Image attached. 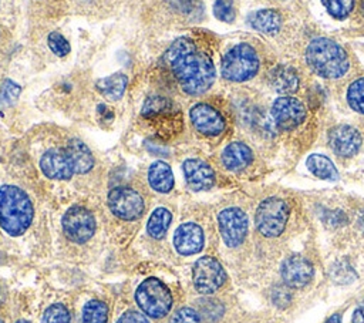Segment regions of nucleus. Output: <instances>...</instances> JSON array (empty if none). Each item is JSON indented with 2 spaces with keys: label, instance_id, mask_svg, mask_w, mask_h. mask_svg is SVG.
<instances>
[{
  "label": "nucleus",
  "instance_id": "6e6552de",
  "mask_svg": "<svg viewBox=\"0 0 364 323\" xmlns=\"http://www.w3.org/2000/svg\"><path fill=\"white\" fill-rule=\"evenodd\" d=\"M226 279L225 269L212 256L199 258L192 269V280L195 289L202 295H210L216 292Z\"/></svg>",
  "mask_w": 364,
  "mask_h": 323
},
{
  "label": "nucleus",
  "instance_id": "72a5a7b5",
  "mask_svg": "<svg viewBox=\"0 0 364 323\" xmlns=\"http://www.w3.org/2000/svg\"><path fill=\"white\" fill-rule=\"evenodd\" d=\"M331 276H333V280H336L338 283H348V282L354 280V270L350 265H347L344 262H338L333 266Z\"/></svg>",
  "mask_w": 364,
  "mask_h": 323
},
{
  "label": "nucleus",
  "instance_id": "ddd939ff",
  "mask_svg": "<svg viewBox=\"0 0 364 323\" xmlns=\"http://www.w3.org/2000/svg\"><path fill=\"white\" fill-rule=\"evenodd\" d=\"M313 265L311 262L300 255L289 256L283 260L280 268V275L283 282L289 287H303L313 277Z\"/></svg>",
  "mask_w": 364,
  "mask_h": 323
},
{
  "label": "nucleus",
  "instance_id": "a211bd4d",
  "mask_svg": "<svg viewBox=\"0 0 364 323\" xmlns=\"http://www.w3.org/2000/svg\"><path fill=\"white\" fill-rule=\"evenodd\" d=\"M183 174L188 185L195 191L209 189L215 182L213 169L202 159H186L183 162Z\"/></svg>",
  "mask_w": 364,
  "mask_h": 323
},
{
  "label": "nucleus",
  "instance_id": "f8f14e48",
  "mask_svg": "<svg viewBox=\"0 0 364 323\" xmlns=\"http://www.w3.org/2000/svg\"><path fill=\"white\" fill-rule=\"evenodd\" d=\"M272 117L274 124L284 131L299 127L306 118V108L301 101L294 97H279L272 105Z\"/></svg>",
  "mask_w": 364,
  "mask_h": 323
},
{
  "label": "nucleus",
  "instance_id": "4c0bfd02",
  "mask_svg": "<svg viewBox=\"0 0 364 323\" xmlns=\"http://www.w3.org/2000/svg\"><path fill=\"white\" fill-rule=\"evenodd\" d=\"M273 300L276 305L279 306H286L289 302H290V293L283 289V287H277L274 292H273Z\"/></svg>",
  "mask_w": 364,
  "mask_h": 323
},
{
  "label": "nucleus",
  "instance_id": "393cba45",
  "mask_svg": "<svg viewBox=\"0 0 364 323\" xmlns=\"http://www.w3.org/2000/svg\"><path fill=\"white\" fill-rule=\"evenodd\" d=\"M125 87H127V77L124 74H119V73H115L109 77L101 78L97 83V88L108 100L121 98L124 91H125Z\"/></svg>",
  "mask_w": 364,
  "mask_h": 323
},
{
  "label": "nucleus",
  "instance_id": "5701e85b",
  "mask_svg": "<svg viewBox=\"0 0 364 323\" xmlns=\"http://www.w3.org/2000/svg\"><path fill=\"white\" fill-rule=\"evenodd\" d=\"M250 24L264 34H274L282 27V16L272 9L257 10L250 16Z\"/></svg>",
  "mask_w": 364,
  "mask_h": 323
},
{
  "label": "nucleus",
  "instance_id": "39448f33",
  "mask_svg": "<svg viewBox=\"0 0 364 323\" xmlns=\"http://www.w3.org/2000/svg\"><path fill=\"white\" fill-rule=\"evenodd\" d=\"M257 70V53L247 43L233 46L222 58V75L229 81H246L252 78Z\"/></svg>",
  "mask_w": 364,
  "mask_h": 323
},
{
  "label": "nucleus",
  "instance_id": "a878e982",
  "mask_svg": "<svg viewBox=\"0 0 364 323\" xmlns=\"http://www.w3.org/2000/svg\"><path fill=\"white\" fill-rule=\"evenodd\" d=\"M171 212L166 209V208H156L149 221H148V225H146V229H148V233L154 238V239H161L165 236L168 228H169V223H171Z\"/></svg>",
  "mask_w": 364,
  "mask_h": 323
},
{
  "label": "nucleus",
  "instance_id": "cd10ccee",
  "mask_svg": "<svg viewBox=\"0 0 364 323\" xmlns=\"http://www.w3.org/2000/svg\"><path fill=\"white\" fill-rule=\"evenodd\" d=\"M347 102L354 111L364 114V77L354 80L348 85Z\"/></svg>",
  "mask_w": 364,
  "mask_h": 323
},
{
  "label": "nucleus",
  "instance_id": "4be33fe9",
  "mask_svg": "<svg viewBox=\"0 0 364 323\" xmlns=\"http://www.w3.org/2000/svg\"><path fill=\"white\" fill-rule=\"evenodd\" d=\"M149 185L158 192H169L173 188V174L171 166L164 161H156L148 171Z\"/></svg>",
  "mask_w": 364,
  "mask_h": 323
},
{
  "label": "nucleus",
  "instance_id": "7c9ffc66",
  "mask_svg": "<svg viewBox=\"0 0 364 323\" xmlns=\"http://www.w3.org/2000/svg\"><path fill=\"white\" fill-rule=\"evenodd\" d=\"M18 94H20V87L14 81L6 80L0 90V107L6 108L11 105L17 100Z\"/></svg>",
  "mask_w": 364,
  "mask_h": 323
},
{
  "label": "nucleus",
  "instance_id": "412c9836",
  "mask_svg": "<svg viewBox=\"0 0 364 323\" xmlns=\"http://www.w3.org/2000/svg\"><path fill=\"white\" fill-rule=\"evenodd\" d=\"M270 85L282 94H290L294 92L299 87V77L296 71L291 67L286 65H277L273 68L269 74Z\"/></svg>",
  "mask_w": 364,
  "mask_h": 323
},
{
  "label": "nucleus",
  "instance_id": "bb28decb",
  "mask_svg": "<svg viewBox=\"0 0 364 323\" xmlns=\"http://www.w3.org/2000/svg\"><path fill=\"white\" fill-rule=\"evenodd\" d=\"M108 306L101 300H90L82 309V323H107Z\"/></svg>",
  "mask_w": 364,
  "mask_h": 323
},
{
  "label": "nucleus",
  "instance_id": "2eb2a0df",
  "mask_svg": "<svg viewBox=\"0 0 364 323\" xmlns=\"http://www.w3.org/2000/svg\"><path fill=\"white\" fill-rule=\"evenodd\" d=\"M328 142L340 157H353L361 147V135L351 125H337L328 132Z\"/></svg>",
  "mask_w": 364,
  "mask_h": 323
},
{
  "label": "nucleus",
  "instance_id": "c9c22d12",
  "mask_svg": "<svg viewBox=\"0 0 364 323\" xmlns=\"http://www.w3.org/2000/svg\"><path fill=\"white\" fill-rule=\"evenodd\" d=\"M117 323H149V322L142 313L136 310H128L117 320Z\"/></svg>",
  "mask_w": 364,
  "mask_h": 323
},
{
  "label": "nucleus",
  "instance_id": "4468645a",
  "mask_svg": "<svg viewBox=\"0 0 364 323\" xmlns=\"http://www.w3.org/2000/svg\"><path fill=\"white\" fill-rule=\"evenodd\" d=\"M191 121L203 135H219L225 129V120L222 114L205 102H199L191 108Z\"/></svg>",
  "mask_w": 364,
  "mask_h": 323
},
{
  "label": "nucleus",
  "instance_id": "37998d69",
  "mask_svg": "<svg viewBox=\"0 0 364 323\" xmlns=\"http://www.w3.org/2000/svg\"><path fill=\"white\" fill-rule=\"evenodd\" d=\"M361 222H363V226H364V216H363V219H361Z\"/></svg>",
  "mask_w": 364,
  "mask_h": 323
},
{
  "label": "nucleus",
  "instance_id": "dca6fc26",
  "mask_svg": "<svg viewBox=\"0 0 364 323\" xmlns=\"http://www.w3.org/2000/svg\"><path fill=\"white\" fill-rule=\"evenodd\" d=\"M40 166L43 172L51 179H70L74 174L71 161L65 149H58V148L48 149L41 157Z\"/></svg>",
  "mask_w": 364,
  "mask_h": 323
},
{
  "label": "nucleus",
  "instance_id": "f704fd0d",
  "mask_svg": "<svg viewBox=\"0 0 364 323\" xmlns=\"http://www.w3.org/2000/svg\"><path fill=\"white\" fill-rule=\"evenodd\" d=\"M169 323H200V320L199 314L192 307H181L172 314Z\"/></svg>",
  "mask_w": 364,
  "mask_h": 323
},
{
  "label": "nucleus",
  "instance_id": "a19ab883",
  "mask_svg": "<svg viewBox=\"0 0 364 323\" xmlns=\"http://www.w3.org/2000/svg\"><path fill=\"white\" fill-rule=\"evenodd\" d=\"M16 323H28V322H26V320H18V322H16Z\"/></svg>",
  "mask_w": 364,
  "mask_h": 323
},
{
  "label": "nucleus",
  "instance_id": "423d86ee",
  "mask_svg": "<svg viewBox=\"0 0 364 323\" xmlns=\"http://www.w3.org/2000/svg\"><path fill=\"white\" fill-rule=\"evenodd\" d=\"M135 299L141 310L154 319L164 317L172 306L171 292L156 277L145 279L138 286Z\"/></svg>",
  "mask_w": 364,
  "mask_h": 323
},
{
  "label": "nucleus",
  "instance_id": "20e7f679",
  "mask_svg": "<svg viewBox=\"0 0 364 323\" xmlns=\"http://www.w3.org/2000/svg\"><path fill=\"white\" fill-rule=\"evenodd\" d=\"M141 117L155 132V135L162 139L172 138L182 129L181 110L169 98L161 95L146 98Z\"/></svg>",
  "mask_w": 364,
  "mask_h": 323
},
{
  "label": "nucleus",
  "instance_id": "aec40b11",
  "mask_svg": "<svg viewBox=\"0 0 364 323\" xmlns=\"http://www.w3.org/2000/svg\"><path fill=\"white\" fill-rule=\"evenodd\" d=\"M65 152L71 161L73 169L77 174L88 172L94 165V158L88 147L80 139H71L65 148Z\"/></svg>",
  "mask_w": 364,
  "mask_h": 323
},
{
  "label": "nucleus",
  "instance_id": "7ed1b4c3",
  "mask_svg": "<svg viewBox=\"0 0 364 323\" xmlns=\"http://www.w3.org/2000/svg\"><path fill=\"white\" fill-rule=\"evenodd\" d=\"M33 219V205L27 194L14 186L4 185L0 188V225L13 235H21Z\"/></svg>",
  "mask_w": 364,
  "mask_h": 323
},
{
  "label": "nucleus",
  "instance_id": "473e14b6",
  "mask_svg": "<svg viewBox=\"0 0 364 323\" xmlns=\"http://www.w3.org/2000/svg\"><path fill=\"white\" fill-rule=\"evenodd\" d=\"M48 47L51 48V51L55 54V55H60V57H64L70 53V44L68 41L65 40V37H63L60 33L54 31L51 34H48Z\"/></svg>",
  "mask_w": 364,
  "mask_h": 323
},
{
  "label": "nucleus",
  "instance_id": "9d476101",
  "mask_svg": "<svg viewBox=\"0 0 364 323\" xmlns=\"http://www.w3.org/2000/svg\"><path fill=\"white\" fill-rule=\"evenodd\" d=\"M63 229L71 240L82 243L95 232L94 215L82 206H73L63 216Z\"/></svg>",
  "mask_w": 364,
  "mask_h": 323
},
{
  "label": "nucleus",
  "instance_id": "2f4dec72",
  "mask_svg": "<svg viewBox=\"0 0 364 323\" xmlns=\"http://www.w3.org/2000/svg\"><path fill=\"white\" fill-rule=\"evenodd\" d=\"M213 13L220 21L232 23L235 20L233 0H216L213 4Z\"/></svg>",
  "mask_w": 364,
  "mask_h": 323
},
{
  "label": "nucleus",
  "instance_id": "b1692460",
  "mask_svg": "<svg viewBox=\"0 0 364 323\" xmlns=\"http://www.w3.org/2000/svg\"><path fill=\"white\" fill-rule=\"evenodd\" d=\"M307 169L317 178L326 181H336L338 178V172L330 158L321 154H311L306 161Z\"/></svg>",
  "mask_w": 364,
  "mask_h": 323
},
{
  "label": "nucleus",
  "instance_id": "6ab92c4d",
  "mask_svg": "<svg viewBox=\"0 0 364 323\" xmlns=\"http://www.w3.org/2000/svg\"><path fill=\"white\" fill-rule=\"evenodd\" d=\"M252 149L243 142H232L222 152V162L230 171H240L252 162Z\"/></svg>",
  "mask_w": 364,
  "mask_h": 323
},
{
  "label": "nucleus",
  "instance_id": "58836bf2",
  "mask_svg": "<svg viewBox=\"0 0 364 323\" xmlns=\"http://www.w3.org/2000/svg\"><path fill=\"white\" fill-rule=\"evenodd\" d=\"M351 323H364V312L361 307H357L351 316Z\"/></svg>",
  "mask_w": 364,
  "mask_h": 323
},
{
  "label": "nucleus",
  "instance_id": "c03bdc74",
  "mask_svg": "<svg viewBox=\"0 0 364 323\" xmlns=\"http://www.w3.org/2000/svg\"><path fill=\"white\" fill-rule=\"evenodd\" d=\"M0 323H4V322H3V320H1V319H0Z\"/></svg>",
  "mask_w": 364,
  "mask_h": 323
},
{
  "label": "nucleus",
  "instance_id": "f03ea898",
  "mask_svg": "<svg viewBox=\"0 0 364 323\" xmlns=\"http://www.w3.org/2000/svg\"><path fill=\"white\" fill-rule=\"evenodd\" d=\"M306 63L311 71L323 78H338L350 67L347 53L330 38H314L306 50Z\"/></svg>",
  "mask_w": 364,
  "mask_h": 323
},
{
  "label": "nucleus",
  "instance_id": "c756f323",
  "mask_svg": "<svg viewBox=\"0 0 364 323\" xmlns=\"http://www.w3.org/2000/svg\"><path fill=\"white\" fill-rule=\"evenodd\" d=\"M43 323H70V313L67 307L60 303L51 305L44 312Z\"/></svg>",
  "mask_w": 364,
  "mask_h": 323
},
{
  "label": "nucleus",
  "instance_id": "1a4fd4ad",
  "mask_svg": "<svg viewBox=\"0 0 364 323\" xmlns=\"http://www.w3.org/2000/svg\"><path fill=\"white\" fill-rule=\"evenodd\" d=\"M108 206L119 219L132 221L142 215L144 199L136 191L127 186H118L108 194Z\"/></svg>",
  "mask_w": 364,
  "mask_h": 323
},
{
  "label": "nucleus",
  "instance_id": "f3484780",
  "mask_svg": "<svg viewBox=\"0 0 364 323\" xmlns=\"http://www.w3.org/2000/svg\"><path fill=\"white\" fill-rule=\"evenodd\" d=\"M175 249L181 255H193L203 248V231L199 225L188 222L181 225L173 236Z\"/></svg>",
  "mask_w": 364,
  "mask_h": 323
},
{
  "label": "nucleus",
  "instance_id": "0eeeda50",
  "mask_svg": "<svg viewBox=\"0 0 364 323\" xmlns=\"http://www.w3.org/2000/svg\"><path fill=\"white\" fill-rule=\"evenodd\" d=\"M289 218L287 203L276 196L267 198L257 206L255 222L257 231L266 238L279 236L284 228Z\"/></svg>",
  "mask_w": 364,
  "mask_h": 323
},
{
  "label": "nucleus",
  "instance_id": "ea45409f",
  "mask_svg": "<svg viewBox=\"0 0 364 323\" xmlns=\"http://www.w3.org/2000/svg\"><path fill=\"white\" fill-rule=\"evenodd\" d=\"M326 323H341V316L338 313H334L327 319Z\"/></svg>",
  "mask_w": 364,
  "mask_h": 323
},
{
  "label": "nucleus",
  "instance_id": "c85d7f7f",
  "mask_svg": "<svg viewBox=\"0 0 364 323\" xmlns=\"http://www.w3.org/2000/svg\"><path fill=\"white\" fill-rule=\"evenodd\" d=\"M321 3L334 18H346L354 7V0H321Z\"/></svg>",
  "mask_w": 364,
  "mask_h": 323
},
{
  "label": "nucleus",
  "instance_id": "79ce46f5",
  "mask_svg": "<svg viewBox=\"0 0 364 323\" xmlns=\"http://www.w3.org/2000/svg\"><path fill=\"white\" fill-rule=\"evenodd\" d=\"M361 309H363V312H364V300H363V303H361V306H360Z\"/></svg>",
  "mask_w": 364,
  "mask_h": 323
},
{
  "label": "nucleus",
  "instance_id": "f257e3e1",
  "mask_svg": "<svg viewBox=\"0 0 364 323\" xmlns=\"http://www.w3.org/2000/svg\"><path fill=\"white\" fill-rule=\"evenodd\" d=\"M164 61L186 94H203L213 84L216 73L210 57L188 37L175 40L164 54Z\"/></svg>",
  "mask_w": 364,
  "mask_h": 323
},
{
  "label": "nucleus",
  "instance_id": "9b49d317",
  "mask_svg": "<svg viewBox=\"0 0 364 323\" xmlns=\"http://www.w3.org/2000/svg\"><path fill=\"white\" fill-rule=\"evenodd\" d=\"M219 231L223 242L230 246H239L247 233V216L239 208H226L218 216Z\"/></svg>",
  "mask_w": 364,
  "mask_h": 323
},
{
  "label": "nucleus",
  "instance_id": "e433bc0d",
  "mask_svg": "<svg viewBox=\"0 0 364 323\" xmlns=\"http://www.w3.org/2000/svg\"><path fill=\"white\" fill-rule=\"evenodd\" d=\"M173 9L181 13H191L195 9L196 0H168Z\"/></svg>",
  "mask_w": 364,
  "mask_h": 323
}]
</instances>
